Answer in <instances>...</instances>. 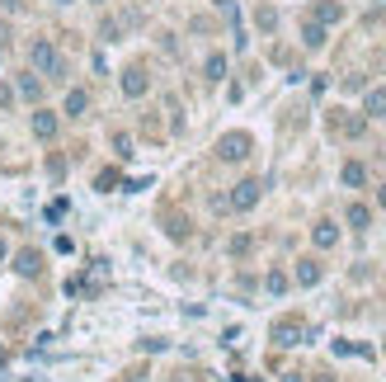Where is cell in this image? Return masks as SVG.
Listing matches in <instances>:
<instances>
[{"label":"cell","instance_id":"6da1fadb","mask_svg":"<svg viewBox=\"0 0 386 382\" xmlns=\"http://www.w3.org/2000/svg\"><path fill=\"white\" fill-rule=\"evenodd\" d=\"M29 62H33V71H38V76H47V80H62L66 76V62H62V52H57V43H52V38H33Z\"/></svg>","mask_w":386,"mask_h":382},{"label":"cell","instance_id":"7a4b0ae2","mask_svg":"<svg viewBox=\"0 0 386 382\" xmlns=\"http://www.w3.org/2000/svg\"><path fill=\"white\" fill-rule=\"evenodd\" d=\"M307 321L302 317H278L274 321V345H278V350H292V345H302V340H307Z\"/></svg>","mask_w":386,"mask_h":382},{"label":"cell","instance_id":"3957f363","mask_svg":"<svg viewBox=\"0 0 386 382\" xmlns=\"http://www.w3.org/2000/svg\"><path fill=\"white\" fill-rule=\"evenodd\" d=\"M259 193H264L259 179H240V184L226 193V208H231V212H250V208L259 203Z\"/></svg>","mask_w":386,"mask_h":382},{"label":"cell","instance_id":"277c9868","mask_svg":"<svg viewBox=\"0 0 386 382\" xmlns=\"http://www.w3.org/2000/svg\"><path fill=\"white\" fill-rule=\"evenodd\" d=\"M250 146H255V142H250V132H226V137L217 142V156L236 165V160H245V156H250Z\"/></svg>","mask_w":386,"mask_h":382},{"label":"cell","instance_id":"5b68a950","mask_svg":"<svg viewBox=\"0 0 386 382\" xmlns=\"http://www.w3.org/2000/svg\"><path fill=\"white\" fill-rule=\"evenodd\" d=\"M146 90H151V76H146L141 66H127V71H123V95L127 99H141Z\"/></svg>","mask_w":386,"mask_h":382},{"label":"cell","instance_id":"8992f818","mask_svg":"<svg viewBox=\"0 0 386 382\" xmlns=\"http://www.w3.org/2000/svg\"><path fill=\"white\" fill-rule=\"evenodd\" d=\"M33 137H43V142H52V137H57V113H52V109H38V113H33Z\"/></svg>","mask_w":386,"mask_h":382},{"label":"cell","instance_id":"52a82bcc","mask_svg":"<svg viewBox=\"0 0 386 382\" xmlns=\"http://www.w3.org/2000/svg\"><path fill=\"white\" fill-rule=\"evenodd\" d=\"M311 241H316V250H330V246L340 241V227H335V222H325V217H321V222L311 227Z\"/></svg>","mask_w":386,"mask_h":382},{"label":"cell","instance_id":"ba28073f","mask_svg":"<svg viewBox=\"0 0 386 382\" xmlns=\"http://www.w3.org/2000/svg\"><path fill=\"white\" fill-rule=\"evenodd\" d=\"M15 269L24 274V279H38V274H43V255H38V250H19L15 255Z\"/></svg>","mask_w":386,"mask_h":382},{"label":"cell","instance_id":"9c48e42d","mask_svg":"<svg viewBox=\"0 0 386 382\" xmlns=\"http://www.w3.org/2000/svg\"><path fill=\"white\" fill-rule=\"evenodd\" d=\"M321 260H297V284H302V288H316V284H321Z\"/></svg>","mask_w":386,"mask_h":382},{"label":"cell","instance_id":"30bf717a","mask_svg":"<svg viewBox=\"0 0 386 382\" xmlns=\"http://www.w3.org/2000/svg\"><path fill=\"white\" fill-rule=\"evenodd\" d=\"M330 127L335 132H344V137H363V118H349V113H330Z\"/></svg>","mask_w":386,"mask_h":382},{"label":"cell","instance_id":"8fae6325","mask_svg":"<svg viewBox=\"0 0 386 382\" xmlns=\"http://www.w3.org/2000/svg\"><path fill=\"white\" fill-rule=\"evenodd\" d=\"M344 19V5L340 0H321V5H316V24H325V29H330V24H340Z\"/></svg>","mask_w":386,"mask_h":382},{"label":"cell","instance_id":"7c38bea8","mask_svg":"<svg viewBox=\"0 0 386 382\" xmlns=\"http://www.w3.org/2000/svg\"><path fill=\"white\" fill-rule=\"evenodd\" d=\"M340 179L349 184V189H363V184H368V165H363V160H349V165L340 170Z\"/></svg>","mask_w":386,"mask_h":382},{"label":"cell","instance_id":"4fadbf2b","mask_svg":"<svg viewBox=\"0 0 386 382\" xmlns=\"http://www.w3.org/2000/svg\"><path fill=\"white\" fill-rule=\"evenodd\" d=\"M302 48H325V24H316V19H307V24H302Z\"/></svg>","mask_w":386,"mask_h":382},{"label":"cell","instance_id":"5bb4252c","mask_svg":"<svg viewBox=\"0 0 386 382\" xmlns=\"http://www.w3.org/2000/svg\"><path fill=\"white\" fill-rule=\"evenodd\" d=\"M363 113H368V118H386V90H382V85H377V90H368Z\"/></svg>","mask_w":386,"mask_h":382},{"label":"cell","instance_id":"9a60e30c","mask_svg":"<svg viewBox=\"0 0 386 382\" xmlns=\"http://www.w3.org/2000/svg\"><path fill=\"white\" fill-rule=\"evenodd\" d=\"M202 76H207V80H226V57H221V52H207V62H202Z\"/></svg>","mask_w":386,"mask_h":382},{"label":"cell","instance_id":"2e32d148","mask_svg":"<svg viewBox=\"0 0 386 382\" xmlns=\"http://www.w3.org/2000/svg\"><path fill=\"white\" fill-rule=\"evenodd\" d=\"M19 95L29 99V104H38V99H43V80L38 76H19Z\"/></svg>","mask_w":386,"mask_h":382},{"label":"cell","instance_id":"e0dca14e","mask_svg":"<svg viewBox=\"0 0 386 382\" xmlns=\"http://www.w3.org/2000/svg\"><path fill=\"white\" fill-rule=\"evenodd\" d=\"M85 109H90V95H85V90H71V95H66V113H71V118H85Z\"/></svg>","mask_w":386,"mask_h":382},{"label":"cell","instance_id":"ac0fdd59","mask_svg":"<svg viewBox=\"0 0 386 382\" xmlns=\"http://www.w3.org/2000/svg\"><path fill=\"white\" fill-rule=\"evenodd\" d=\"M368 222H372V208L368 203H349V227H354V231H363Z\"/></svg>","mask_w":386,"mask_h":382},{"label":"cell","instance_id":"d6986e66","mask_svg":"<svg viewBox=\"0 0 386 382\" xmlns=\"http://www.w3.org/2000/svg\"><path fill=\"white\" fill-rule=\"evenodd\" d=\"M264 288H269L274 298H283V293H288V274H283V269H269V274H264Z\"/></svg>","mask_w":386,"mask_h":382},{"label":"cell","instance_id":"ffe728a7","mask_svg":"<svg viewBox=\"0 0 386 382\" xmlns=\"http://www.w3.org/2000/svg\"><path fill=\"white\" fill-rule=\"evenodd\" d=\"M255 24H259V33H274V29H278V10H274V5H264L259 15H255Z\"/></svg>","mask_w":386,"mask_h":382},{"label":"cell","instance_id":"44dd1931","mask_svg":"<svg viewBox=\"0 0 386 382\" xmlns=\"http://www.w3.org/2000/svg\"><path fill=\"white\" fill-rule=\"evenodd\" d=\"M113 151H118V156H132V137L118 132V137H113Z\"/></svg>","mask_w":386,"mask_h":382},{"label":"cell","instance_id":"7402d4cb","mask_svg":"<svg viewBox=\"0 0 386 382\" xmlns=\"http://www.w3.org/2000/svg\"><path fill=\"white\" fill-rule=\"evenodd\" d=\"M94 184H99V189H113V184H118V170H99V179H94Z\"/></svg>","mask_w":386,"mask_h":382},{"label":"cell","instance_id":"603a6c76","mask_svg":"<svg viewBox=\"0 0 386 382\" xmlns=\"http://www.w3.org/2000/svg\"><path fill=\"white\" fill-rule=\"evenodd\" d=\"M0 10H5V15H15V10H19V0H0Z\"/></svg>","mask_w":386,"mask_h":382},{"label":"cell","instance_id":"cb8c5ba5","mask_svg":"<svg viewBox=\"0 0 386 382\" xmlns=\"http://www.w3.org/2000/svg\"><path fill=\"white\" fill-rule=\"evenodd\" d=\"M5 364H10V350H5V345H0V368H5Z\"/></svg>","mask_w":386,"mask_h":382},{"label":"cell","instance_id":"d4e9b609","mask_svg":"<svg viewBox=\"0 0 386 382\" xmlns=\"http://www.w3.org/2000/svg\"><path fill=\"white\" fill-rule=\"evenodd\" d=\"M377 203H382V208H386V184H382V189H377Z\"/></svg>","mask_w":386,"mask_h":382},{"label":"cell","instance_id":"484cf974","mask_svg":"<svg viewBox=\"0 0 386 382\" xmlns=\"http://www.w3.org/2000/svg\"><path fill=\"white\" fill-rule=\"evenodd\" d=\"M5 255H10V246H5V241H0V265H5Z\"/></svg>","mask_w":386,"mask_h":382},{"label":"cell","instance_id":"4316f807","mask_svg":"<svg viewBox=\"0 0 386 382\" xmlns=\"http://www.w3.org/2000/svg\"><path fill=\"white\" fill-rule=\"evenodd\" d=\"M283 382H302V378H297V373H283Z\"/></svg>","mask_w":386,"mask_h":382},{"label":"cell","instance_id":"83f0119b","mask_svg":"<svg viewBox=\"0 0 386 382\" xmlns=\"http://www.w3.org/2000/svg\"><path fill=\"white\" fill-rule=\"evenodd\" d=\"M57 5H66V0H57Z\"/></svg>","mask_w":386,"mask_h":382},{"label":"cell","instance_id":"f1b7e54d","mask_svg":"<svg viewBox=\"0 0 386 382\" xmlns=\"http://www.w3.org/2000/svg\"><path fill=\"white\" fill-rule=\"evenodd\" d=\"M94 5H99V0H94Z\"/></svg>","mask_w":386,"mask_h":382}]
</instances>
